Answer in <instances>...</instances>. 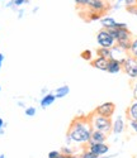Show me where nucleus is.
Segmentation results:
<instances>
[{
  "instance_id": "nucleus-10",
  "label": "nucleus",
  "mask_w": 137,
  "mask_h": 158,
  "mask_svg": "<svg viewBox=\"0 0 137 158\" xmlns=\"http://www.w3.org/2000/svg\"><path fill=\"white\" fill-rule=\"evenodd\" d=\"M125 129H126V122L122 115H118L112 123V133L114 135H119L125 131Z\"/></svg>"
},
{
  "instance_id": "nucleus-33",
  "label": "nucleus",
  "mask_w": 137,
  "mask_h": 158,
  "mask_svg": "<svg viewBox=\"0 0 137 158\" xmlns=\"http://www.w3.org/2000/svg\"><path fill=\"white\" fill-rule=\"evenodd\" d=\"M116 28H128V25L126 23H122V22H117V27Z\"/></svg>"
},
{
  "instance_id": "nucleus-40",
  "label": "nucleus",
  "mask_w": 137,
  "mask_h": 158,
  "mask_svg": "<svg viewBox=\"0 0 137 158\" xmlns=\"http://www.w3.org/2000/svg\"><path fill=\"white\" fill-rule=\"evenodd\" d=\"M39 10V6H34L33 9H32V14H36V13Z\"/></svg>"
},
{
  "instance_id": "nucleus-34",
  "label": "nucleus",
  "mask_w": 137,
  "mask_h": 158,
  "mask_svg": "<svg viewBox=\"0 0 137 158\" xmlns=\"http://www.w3.org/2000/svg\"><path fill=\"white\" fill-rule=\"evenodd\" d=\"M24 11H25V10H24V9H22V8H19V9H18V19H22V18L24 17Z\"/></svg>"
},
{
  "instance_id": "nucleus-20",
  "label": "nucleus",
  "mask_w": 137,
  "mask_h": 158,
  "mask_svg": "<svg viewBox=\"0 0 137 158\" xmlns=\"http://www.w3.org/2000/svg\"><path fill=\"white\" fill-rule=\"evenodd\" d=\"M131 43H132V39H122V41H118L116 42V44L125 52H128L130 48H131Z\"/></svg>"
},
{
  "instance_id": "nucleus-6",
  "label": "nucleus",
  "mask_w": 137,
  "mask_h": 158,
  "mask_svg": "<svg viewBox=\"0 0 137 158\" xmlns=\"http://www.w3.org/2000/svg\"><path fill=\"white\" fill-rule=\"evenodd\" d=\"M86 8L91 9L94 11L102 13V14H105L107 11H109L112 9V5L109 4L107 0H88Z\"/></svg>"
},
{
  "instance_id": "nucleus-8",
  "label": "nucleus",
  "mask_w": 137,
  "mask_h": 158,
  "mask_svg": "<svg viewBox=\"0 0 137 158\" xmlns=\"http://www.w3.org/2000/svg\"><path fill=\"white\" fill-rule=\"evenodd\" d=\"M111 35L116 39V42L122 41V39H132V33L128 28H113V29H107Z\"/></svg>"
},
{
  "instance_id": "nucleus-15",
  "label": "nucleus",
  "mask_w": 137,
  "mask_h": 158,
  "mask_svg": "<svg viewBox=\"0 0 137 158\" xmlns=\"http://www.w3.org/2000/svg\"><path fill=\"white\" fill-rule=\"evenodd\" d=\"M103 29H113L117 27V20L113 17H103L99 20Z\"/></svg>"
},
{
  "instance_id": "nucleus-12",
  "label": "nucleus",
  "mask_w": 137,
  "mask_h": 158,
  "mask_svg": "<svg viewBox=\"0 0 137 158\" xmlns=\"http://www.w3.org/2000/svg\"><path fill=\"white\" fill-rule=\"evenodd\" d=\"M122 71V64L119 62L118 58H111L108 60V69H107V72L111 73V75H116V73H119Z\"/></svg>"
},
{
  "instance_id": "nucleus-13",
  "label": "nucleus",
  "mask_w": 137,
  "mask_h": 158,
  "mask_svg": "<svg viewBox=\"0 0 137 158\" xmlns=\"http://www.w3.org/2000/svg\"><path fill=\"white\" fill-rule=\"evenodd\" d=\"M107 139H108V134L107 133H104V131H100V130L93 129L90 140L88 143H105Z\"/></svg>"
},
{
  "instance_id": "nucleus-4",
  "label": "nucleus",
  "mask_w": 137,
  "mask_h": 158,
  "mask_svg": "<svg viewBox=\"0 0 137 158\" xmlns=\"http://www.w3.org/2000/svg\"><path fill=\"white\" fill-rule=\"evenodd\" d=\"M97 43L99 47H105V48H112L113 46H116V39L111 35L107 29H100L97 33Z\"/></svg>"
},
{
  "instance_id": "nucleus-45",
  "label": "nucleus",
  "mask_w": 137,
  "mask_h": 158,
  "mask_svg": "<svg viewBox=\"0 0 137 158\" xmlns=\"http://www.w3.org/2000/svg\"><path fill=\"white\" fill-rule=\"evenodd\" d=\"M0 91H2V86H0Z\"/></svg>"
},
{
  "instance_id": "nucleus-23",
  "label": "nucleus",
  "mask_w": 137,
  "mask_h": 158,
  "mask_svg": "<svg viewBox=\"0 0 137 158\" xmlns=\"http://www.w3.org/2000/svg\"><path fill=\"white\" fill-rule=\"evenodd\" d=\"M36 113H37V109H36L34 106H28V108H25V109H24V114H25V116L32 118V116L36 115Z\"/></svg>"
},
{
  "instance_id": "nucleus-24",
  "label": "nucleus",
  "mask_w": 137,
  "mask_h": 158,
  "mask_svg": "<svg viewBox=\"0 0 137 158\" xmlns=\"http://www.w3.org/2000/svg\"><path fill=\"white\" fill-rule=\"evenodd\" d=\"M80 157H81V158H98L97 154H94V153H93L91 151H89L88 148L80 154Z\"/></svg>"
},
{
  "instance_id": "nucleus-2",
  "label": "nucleus",
  "mask_w": 137,
  "mask_h": 158,
  "mask_svg": "<svg viewBox=\"0 0 137 158\" xmlns=\"http://www.w3.org/2000/svg\"><path fill=\"white\" fill-rule=\"evenodd\" d=\"M89 122H90V125L93 129L104 131L107 134L112 133V123H113L112 118H105V116L98 115L95 113H91V114H89Z\"/></svg>"
},
{
  "instance_id": "nucleus-27",
  "label": "nucleus",
  "mask_w": 137,
  "mask_h": 158,
  "mask_svg": "<svg viewBox=\"0 0 137 158\" xmlns=\"http://www.w3.org/2000/svg\"><path fill=\"white\" fill-rule=\"evenodd\" d=\"M75 2V4H76V6L77 8H85L86 6V4H88V0H74Z\"/></svg>"
},
{
  "instance_id": "nucleus-17",
  "label": "nucleus",
  "mask_w": 137,
  "mask_h": 158,
  "mask_svg": "<svg viewBox=\"0 0 137 158\" xmlns=\"http://www.w3.org/2000/svg\"><path fill=\"white\" fill-rule=\"evenodd\" d=\"M95 53H97V56L103 57V58H107V60H111V58H113V52H112V48L98 47V49L95 51Z\"/></svg>"
},
{
  "instance_id": "nucleus-7",
  "label": "nucleus",
  "mask_w": 137,
  "mask_h": 158,
  "mask_svg": "<svg viewBox=\"0 0 137 158\" xmlns=\"http://www.w3.org/2000/svg\"><path fill=\"white\" fill-rule=\"evenodd\" d=\"M79 15L84 19V22L86 23H93V22H98L103 18L104 14H102V13H98V11H94L89 8H81L80 9V13H79Z\"/></svg>"
},
{
  "instance_id": "nucleus-28",
  "label": "nucleus",
  "mask_w": 137,
  "mask_h": 158,
  "mask_svg": "<svg viewBox=\"0 0 137 158\" xmlns=\"http://www.w3.org/2000/svg\"><path fill=\"white\" fill-rule=\"evenodd\" d=\"M61 151H51L48 152V158H60Z\"/></svg>"
},
{
  "instance_id": "nucleus-26",
  "label": "nucleus",
  "mask_w": 137,
  "mask_h": 158,
  "mask_svg": "<svg viewBox=\"0 0 137 158\" xmlns=\"http://www.w3.org/2000/svg\"><path fill=\"white\" fill-rule=\"evenodd\" d=\"M61 153H64V154H66V156H70V154H74V151H73L71 147L65 146V147L61 148Z\"/></svg>"
},
{
  "instance_id": "nucleus-42",
  "label": "nucleus",
  "mask_w": 137,
  "mask_h": 158,
  "mask_svg": "<svg viewBox=\"0 0 137 158\" xmlns=\"http://www.w3.org/2000/svg\"><path fill=\"white\" fill-rule=\"evenodd\" d=\"M5 134V130H4V128H0V135H4Z\"/></svg>"
},
{
  "instance_id": "nucleus-29",
  "label": "nucleus",
  "mask_w": 137,
  "mask_h": 158,
  "mask_svg": "<svg viewBox=\"0 0 137 158\" xmlns=\"http://www.w3.org/2000/svg\"><path fill=\"white\" fill-rule=\"evenodd\" d=\"M128 127L137 134V120H128Z\"/></svg>"
},
{
  "instance_id": "nucleus-30",
  "label": "nucleus",
  "mask_w": 137,
  "mask_h": 158,
  "mask_svg": "<svg viewBox=\"0 0 137 158\" xmlns=\"http://www.w3.org/2000/svg\"><path fill=\"white\" fill-rule=\"evenodd\" d=\"M65 144H66V146H68V147L73 144V139H71V137L68 135L67 133H66V137H65Z\"/></svg>"
},
{
  "instance_id": "nucleus-38",
  "label": "nucleus",
  "mask_w": 137,
  "mask_h": 158,
  "mask_svg": "<svg viewBox=\"0 0 137 158\" xmlns=\"http://www.w3.org/2000/svg\"><path fill=\"white\" fill-rule=\"evenodd\" d=\"M41 93H42L43 95H46V94H48V87H47V86H45V87H42V90H41Z\"/></svg>"
},
{
  "instance_id": "nucleus-44",
  "label": "nucleus",
  "mask_w": 137,
  "mask_h": 158,
  "mask_svg": "<svg viewBox=\"0 0 137 158\" xmlns=\"http://www.w3.org/2000/svg\"><path fill=\"white\" fill-rule=\"evenodd\" d=\"M0 158H5V154H4V153H2V154H0Z\"/></svg>"
},
{
  "instance_id": "nucleus-31",
  "label": "nucleus",
  "mask_w": 137,
  "mask_h": 158,
  "mask_svg": "<svg viewBox=\"0 0 137 158\" xmlns=\"http://www.w3.org/2000/svg\"><path fill=\"white\" fill-rule=\"evenodd\" d=\"M132 93H133V99H135V101H137V82H135V85H133Z\"/></svg>"
},
{
  "instance_id": "nucleus-41",
  "label": "nucleus",
  "mask_w": 137,
  "mask_h": 158,
  "mask_svg": "<svg viewBox=\"0 0 137 158\" xmlns=\"http://www.w3.org/2000/svg\"><path fill=\"white\" fill-rule=\"evenodd\" d=\"M67 158H81V157L77 154H70V156H67Z\"/></svg>"
},
{
  "instance_id": "nucleus-5",
  "label": "nucleus",
  "mask_w": 137,
  "mask_h": 158,
  "mask_svg": "<svg viewBox=\"0 0 137 158\" xmlns=\"http://www.w3.org/2000/svg\"><path fill=\"white\" fill-rule=\"evenodd\" d=\"M95 114L98 115H102V116H105V118H112L116 113V104L112 102V101H107V102H103L100 105H98L97 108L94 109Z\"/></svg>"
},
{
  "instance_id": "nucleus-9",
  "label": "nucleus",
  "mask_w": 137,
  "mask_h": 158,
  "mask_svg": "<svg viewBox=\"0 0 137 158\" xmlns=\"http://www.w3.org/2000/svg\"><path fill=\"white\" fill-rule=\"evenodd\" d=\"M86 148L98 157L105 156L109 152V146L107 143H86Z\"/></svg>"
},
{
  "instance_id": "nucleus-21",
  "label": "nucleus",
  "mask_w": 137,
  "mask_h": 158,
  "mask_svg": "<svg viewBox=\"0 0 137 158\" xmlns=\"http://www.w3.org/2000/svg\"><path fill=\"white\" fill-rule=\"evenodd\" d=\"M128 55H131L132 57L137 58V37L132 38V43H131V48L128 51Z\"/></svg>"
},
{
  "instance_id": "nucleus-19",
  "label": "nucleus",
  "mask_w": 137,
  "mask_h": 158,
  "mask_svg": "<svg viewBox=\"0 0 137 158\" xmlns=\"http://www.w3.org/2000/svg\"><path fill=\"white\" fill-rule=\"evenodd\" d=\"M29 3H31L29 0H10L8 4H5V6H7V8H11L13 10H18L22 5L29 4Z\"/></svg>"
},
{
  "instance_id": "nucleus-14",
  "label": "nucleus",
  "mask_w": 137,
  "mask_h": 158,
  "mask_svg": "<svg viewBox=\"0 0 137 158\" xmlns=\"http://www.w3.org/2000/svg\"><path fill=\"white\" fill-rule=\"evenodd\" d=\"M55 101H56V96H55V94L53 93H48V94L43 95V98L41 99L39 105H41V108H42V109H47L48 106H51Z\"/></svg>"
},
{
  "instance_id": "nucleus-3",
  "label": "nucleus",
  "mask_w": 137,
  "mask_h": 158,
  "mask_svg": "<svg viewBox=\"0 0 137 158\" xmlns=\"http://www.w3.org/2000/svg\"><path fill=\"white\" fill-rule=\"evenodd\" d=\"M122 71L125 72L131 80H137V58L127 55L125 57V62L122 64Z\"/></svg>"
},
{
  "instance_id": "nucleus-25",
  "label": "nucleus",
  "mask_w": 137,
  "mask_h": 158,
  "mask_svg": "<svg viewBox=\"0 0 137 158\" xmlns=\"http://www.w3.org/2000/svg\"><path fill=\"white\" fill-rule=\"evenodd\" d=\"M126 11L128 13V14H132V15H136L137 17V4L126 6Z\"/></svg>"
},
{
  "instance_id": "nucleus-16",
  "label": "nucleus",
  "mask_w": 137,
  "mask_h": 158,
  "mask_svg": "<svg viewBox=\"0 0 137 158\" xmlns=\"http://www.w3.org/2000/svg\"><path fill=\"white\" fill-rule=\"evenodd\" d=\"M126 118L128 120H137V101L132 102L126 110Z\"/></svg>"
},
{
  "instance_id": "nucleus-43",
  "label": "nucleus",
  "mask_w": 137,
  "mask_h": 158,
  "mask_svg": "<svg viewBox=\"0 0 137 158\" xmlns=\"http://www.w3.org/2000/svg\"><path fill=\"white\" fill-rule=\"evenodd\" d=\"M117 3H119V4H123V3H125V0H117Z\"/></svg>"
},
{
  "instance_id": "nucleus-22",
  "label": "nucleus",
  "mask_w": 137,
  "mask_h": 158,
  "mask_svg": "<svg viewBox=\"0 0 137 158\" xmlns=\"http://www.w3.org/2000/svg\"><path fill=\"white\" fill-rule=\"evenodd\" d=\"M80 57L83 58L84 61L90 62V61L93 60V51H90V49H85V51H83V52H81V55H80Z\"/></svg>"
},
{
  "instance_id": "nucleus-18",
  "label": "nucleus",
  "mask_w": 137,
  "mask_h": 158,
  "mask_svg": "<svg viewBox=\"0 0 137 158\" xmlns=\"http://www.w3.org/2000/svg\"><path fill=\"white\" fill-rule=\"evenodd\" d=\"M68 94H70V87H68L67 85L59 86L56 90H55V96H56V99H64Z\"/></svg>"
},
{
  "instance_id": "nucleus-1",
  "label": "nucleus",
  "mask_w": 137,
  "mask_h": 158,
  "mask_svg": "<svg viewBox=\"0 0 137 158\" xmlns=\"http://www.w3.org/2000/svg\"><path fill=\"white\" fill-rule=\"evenodd\" d=\"M93 128L89 122V115H77L70 123L67 134L71 137L74 143L86 144L90 140Z\"/></svg>"
},
{
  "instance_id": "nucleus-36",
  "label": "nucleus",
  "mask_w": 137,
  "mask_h": 158,
  "mask_svg": "<svg viewBox=\"0 0 137 158\" xmlns=\"http://www.w3.org/2000/svg\"><path fill=\"white\" fill-rule=\"evenodd\" d=\"M4 60H5V56L3 53H0V69L3 67V63H4Z\"/></svg>"
},
{
  "instance_id": "nucleus-39",
  "label": "nucleus",
  "mask_w": 137,
  "mask_h": 158,
  "mask_svg": "<svg viewBox=\"0 0 137 158\" xmlns=\"http://www.w3.org/2000/svg\"><path fill=\"white\" fill-rule=\"evenodd\" d=\"M17 105H18L19 108H23V109H25V108H27V106H25V104H24L23 101H18V102H17Z\"/></svg>"
},
{
  "instance_id": "nucleus-32",
  "label": "nucleus",
  "mask_w": 137,
  "mask_h": 158,
  "mask_svg": "<svg viewBox=\"0 0 137 158\" xmlns=\"http://www.w3.org/2000/svg\"><path fill=\"white\" fill-rule=\"evenodd\" d=\"M125 6H130V5H133V4H137V0H125Z\"/></svg>"
},
{
  "instance_id": "nucleus-35",
  "label": "nucleus",
  "mask_w": 137,
  "mask_h": 158,
  "mask_svg": "<svg viewBox=\"0 0 137 158\" xmlns=\"http://www.w3.org/2000/svg\"><path fill=\"white\" fill-rule=\"evenodd\" d=\"M119 153H114V154H105V156H100V157H98V158H116L117 156H118Z\"/></svg>"
},
{
  "instance_id": "nucleus-37",
  "label": "nucleus",
  "mask_w": 137,
  "mask_h": 158,
  "mask_svg": "<svg viewBox=\"0 0 137 158\" xmlns=\"http://www.w3.org/2000/svg\"><path fill=\"white\" fill-rule=\"evenodd\" d=\"M7 127V123L4 122L3 118H0V128H5Z\"/></svg>"
},
{
  "instance_id": "nucleus-11",
  "label": "nucleus",
  "mask_w": 137,
  "mask_h": 158,
  "mask_svg": "<svg viewBox=\"0 0 137 158\" xmlns=\"http://www.w3.org/2000/svg\"><path fill=\"white\" fill-rule=\"evenodd\" d=\"M90 64H91V67H94V69H97V70H99V71H103V72H107V69H108V60L97 56L95 58H93V60L90 61Z\"/></svg>"
}]
</instances>
